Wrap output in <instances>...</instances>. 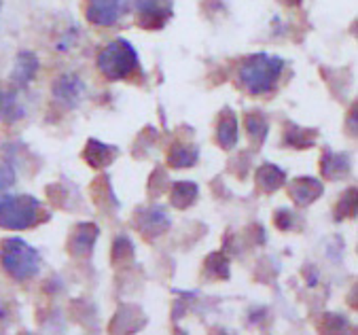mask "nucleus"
<instances>
[{
	"mask_svg": "<svg viewBox=\"0 0 358 335\" xmlns=\"http://www.w3.org/2000/svg\"><path fill=\"white\" fill-rule=\"evenodd\" d=\"M286 62L273 53H250L238 62L236 83L242 92L252 98L269 96L278 90V83L284 75Z\"/></svg>",
	"mask_w": 358,
	"mask_h": 335,
	"instance_id": "1",
	"label": "nucleus"
},
{
	"mask_svg": "<svg viewBox=\"0 0 358 335\" xmlns=\"http://www.w3.org/2000/svg\"><path fill=\"white\" fill-rule=\"evenodd\" d=\"M96 69L108 83L131 81L142 73V64L138 57L136 47L127 38H113L108 41L96 55Z\"/></svg>",
	"mask_w": 358,
	"mask_h": 335,
	"instance_id": "2",
	"label": "nucleus"
},
{
	"mask_svg": "<svg viewBox=\"0 0 358 335\" xmlns=\"http://www.w3.org/2000/svg\"><path fill=\"white\" fill-rule=\"evenodd\" d=\"M51 219V213L38 197L30 193L0 195V227L9 231H26Z\"/></svg>",
	"mask_w": 358,
	"mask_h": 335,
	"instance_id": "3",
	"label": "nucleus"
},
{
	"mask_svg": "<svg viewBox=\"0 0 358 335\" xmlns=\"http://www.w3.org/2000/svg\"><path fill=\"white\" fill-rule=\"evenodd\" d=\"M43 267L41 252L22 238L0 240V270L15 283H30Z\"/></svg>",
	"mask_w": 358,
	"mask_h": 335,
	"instance_id": "4",
	"label": "nucleus"
},
{
	"mask_svg": "<svg viewBox=\"0 0 358 335\" xmlns=\"http://www.w3.org/2000/svg\"><path fill=\"white\" fill-rule=\"evenodd\" d=\"M176 0H134L131 11L136 26L149 32L164 30L174 17Z\"/></svg>",
	"mask_w": 358,
	"mask_h": 335,
	"instance_id": "5",
	"label": "nucleus"
},
{
	"mask_svg": "<svg viewBox=\"0 0 358 335\" xmlns=\"http://www.w3.org/2000/svg\"><path fill=\"white\" fill-rule=\"evenodd\" d=\"M129 11V0H83L85 22L96 28L117 26Z\"/></svg>",
	"mask_w": 358,
	"mask_h": 335,
	"instance_id": "6",
	"label": "nucleus"
},
{
	"mask_svg": "<svg viewBox=\"0 0 358 335\" xmlns=\"http://www.w3.org/2000/svg\"><path fill=\"white\" fill-rule=\"evenodd\" d=\"M131 225L142 236V240L155 242L172 227V219L164 211V206H140L131 217Z\"/></svg>",
	"mask_w": 358,
	"mask_h": 335,
	"instance_id": "7",
	"label": "nucleus"
},
{
	"mask_svg": "<svg viewBox=\"0 0 358 335\" xmlns=\"http://www.w3.org/2000/svg\"><path fill=\"white\" fill-rule=\"evenodd\" d=\"M51 96L64 108H79L87 96V83L77 73H62L51 83Z\"/></svg>",
	"mask_w": 358,
	"mask_h": 335,
	"instance_id": "8",
	"label": "nucleus"
},
{
	"mask_svg": "<svg viewBox=\"0 0 358 335\" xmlns=\"http://www.w3.org/2000/svg\"><path fill=\"white\" fill-rule=\"evenodd\" d=\"M98 238H100V227L96 223H92V221L77 223L68 234L66 252L73 259H90L96 248Z\"/></svg>",
	"mask_w": 358,
	"mask_h": 335,
	"instance_id": "9",
	"label": "nucleus"
},
{
	"mask_svg": "<svg viewBox=\"0 0 358 335\" xmlns=\"http://www.w3.org/2000/svg\"><path fill=\"white\" fill-rule=\"evenodd\" d=\"M286 193L297 208H308L322 197L324 183L316 176H297L291 183L286 180Z\"/></svg>",
	"mask_w": 358,
	"mask_h": 335,
	"instance_id": "10",
	"label": "nucleus"
},
{
	"mask_svg": "<svg viewBox=\"0 0 358 335\" xmlns=\"http://www.w3.org/2000/svg\"><path fill=\"white\" fill-rule=\"evenodd\" d=\"M214 138L221 151L229 153L238 147L240 143V119L234 108L225 106L217 115V131H214Z\"/></svg>",
	"mask_w": 358,
	"mask_h": 335,
	"instance_id": "11",
	"label": "nucleus"
},
{
	"mask_svg": "<svg viewBox=\"0 0 358 335\" xmlns=\"http://www.w3.org/2000/svg\"><path fill=\"white\" fill-rule=\"evenodd\" d=\"M318 141V129L316 127H303L299 123L286 121L282 127V145L295 149V151H308L316 147Z\"/></svg>",
	"mask_w": 358,
	"mask_h": 335,
	"instance_id": "12",
	"label": "nucleus"
},
{
	"mask_svg": "<svg viewBox=\"0 0 358 335\" xmlns=\"http://www.w3.org/2000/svg\"><path fill=\"white\" fill-rule=\"evenodd\" d=\"M83 162L94 168V170H106L108 166L115 164V159L119 157V149L115 145L102 143L98 138H90L83 147Z\"/></svg>",
	"mask_w": 358,
	"mask_h": 335,
	"instance_id": "13",
	"label": "nucleus"
},
{
	"mask_svg": "<svg viewBox=\"0 0 358 335\" xmlns=\"http://www.w3.org/2000/svg\"><path fill=\"white\" fill-rule=\"evenodd\" d=\"M350 168H352V159L348 153H337L333 149H324L322 157H320V174L324 180L335 183V180H343L350 176Z\"/></svg>",
	"mask_w": 358,
	"mask_h": 335,
	"instance_id": "14",
	"label": "nucleus"
},
{
	"mask_svg": "<svg viewBox=\"0 0 358 335\" xmlns=\"http://www.w3.org/2000/svg\"><path fill=\"white\" fill-rule=\"evenodd\" d=\"M41 71V62L36 57V53L32 51H22L15 57L13 64V73H11V83L20 90H26L38 75Z\"/></svg>",
	"mask_w": 358,
	"mask_h": 335,
	"instance_id": "15",
	"label": "nucleus"
},
{
	"mask_svg": "<svg viewBox=\"0 0 358 335\" xmlns=\"http://www.w3.org/2000/svg\"><path fill=\"white\" fill-rule=\"evenodd\" d=\"M286 180H289L286 178V170L271 162L261 164L255 172V187L263 195H271V193L280 191L286 185Z\"/></svg>",
	"mask_w": 358,
	"mask_h": 335,
	"instance_id": "16",
	"label": "nucleus"
},
{
	"mask_svg": "<svg viewBox=\"0 0 358 335\" xmlns=\"http://www.w3.org/2000/svg\"><path fill=\"white\" fill-rule=\"evenodd\" d=\"M17 92H20V87H15V85L0 87V123L13 125L26 117V108H24Z\"/></svg>",
	"mask_w": 358,
	"mask_h": 335,
	"instance_id": "17",
	"label": "nucleus"
},
{
	"mask_svg": "<svg viewBox=\"0 0 358 335\" xmlns=\"http://www.w3.org/2000/svg\"><path fill=\"white\" fill-rule=\"evenodd\" d=\"M197 162H199V147L195 143L174 141L166 155V164L172 170H187L197 166Z\"/></svg>",
	"mask_w": 358,
	"mask_h": 335,
	"instance_id": "18",
	"label": "nucleus"
},
{
	"mask_svg": "<svg viewBox=\"0 0 358 335\" xmlns=\"http://www.w3.org/2000/svg\"><path fill=\"white\" fill-rule=\"evenodd\" d=\"M170 204L176 211H189L199 199V185L193 180H176L170 183Z\"/></svg>",
	"mask_w": 358,
	"mask_h": 335,
	"instance_id": "19",
	"label": "nucleus"
},
{
	"mask_svg": "<svg viewBox=\"0 0 358 335\" xmlns=\"http://www.w3.org/2000/svg\"><path fill=\"white\" fill-rule=\"evenodd\" d=\"M244 129H246V136L252 143V147H263L269 136V121H267L265 113H261V111L244 113Z\"/></svg>",
	"mask_w": 358,
	"mask_h": 335,
	"instance_id": "20",
	"label": "nucleus"
},
{
	"mask_svg": "<svg viewBox=\"0 0 358 335\" xmlns=\"http://www.w3.org/2000/svg\"><path fill=\"white\" fill-rule=\"evenodd\" d=\"M201 274L208 280H229L231 265H229V255L223 250H214L203 259Z\"/></svg>",
	"mask_w": 358,
	"mask_h": 335,
	"instance_id": "21",
	"label": "nucleus"
},
{
	"mask_svg": "<svg viewBox=\"0 0 358 335\" xmlns=\"http://www.w3.org/2000/svg\"><path fill=\"white\" fill-rule=\"evenodd\" d=\"M92 197L96 206L102 211V213H108V211H119V199L117 195L113 193V187H110V180L106 174L98 176L92 185Z\"/></svg>",
	"mask_w": 358,
	"mask_h": 335,
	"instance_id": "22",
	"label": "nucleus"
},
{
	"mask_svg": "<svg viewBox=\"0 0 358 335\" xmlns=\"http://www.w3.org/2000/svg\"><path fill=\"white\" fill-rule=\"evenodd\" d=\"M134 259H136V248H134L131 240L125 234L117 236L113 240V246H110V263H113V267H117V270H119V267H127V265L134 263Z\"/></svg>",
	"mask_w": 358,
	"mask_h": 335,
	"instance_id": "23",
	"label": "nucleus"
},
{
	"mask_svg": "<svg viewBox=\"0 0 358 335\" xmlns=\"http://www.w3.org/2000/svg\"><path fill=\"white\" fill-rule=\"evenodd\" d=\"M356 208H358V202H356V187H350L345 189L337 204H335V211H333V219L335 221H345V219H352L356 217Z\"/></svg>",
	"mask_w": 358,
	"mask_h": 335,
	"instance_id": "24",
	"label": "nucleus"
},
{
	"mask_svg": "<svg viewBox=\"0 0 358 335\" xmlns=\"http://www.w3.org/2000/svg\"><path fill=\"white\" fill-rule=\"evenodd\" d=\"M297 223H301V219L297 217V213L293 208H286V206H280L275 213H273V225L278 231H295L297 229Z\"/></svg>",
	"mask_w": 358,
	"mask_h": 335,
	"instance_id": "25",
	"label": "nucleus"
},
{
	"mask_svg": "<svg viewBox=\"0 0 358 335\" xmlns=\"http://www.w3.org/2000/svg\"><path fill=\"white\" fill-rule=\"evenodd\" d=\"M168 187H170V178H168L166 170L164 168H155L153 174H151V180H149V195L157 197V195L166 193Z\"/></svg>",
	"mask_w": 358,
	"mask_h": 335,
	"instance_id": "26",
	"label": "nucleus"
},
{
	"mask_svg": "<svg viewBox=\"0 0 358 335\" xmlns=\"http://www.w3.org/2000/svg\"><path fill=\"white\" fill-rule=\"evenodd\" d=\"M15 185V170L11 164L7 162H0V193L11 189Z\"/></svg>",
	"mask_w": 358,
	"mask_h": 335,
	"instance_id": "27",
	"label": "nucleus"
},
{
	"mask_svg": "<svg viewBox=\"0 0 358 335\" xmlns=\"http://www.w3.org/2000/svg\"><path fill=\"white\" fill-rule=\"evenodd\" d=\"M280 3L284 5V7H299L303 0H280Z\"/></svg>",
	"mask_w": 358,
	"mask_h": 335,
	"instance_id": "28",
	"label": "nucleus"
}]
</instances>
